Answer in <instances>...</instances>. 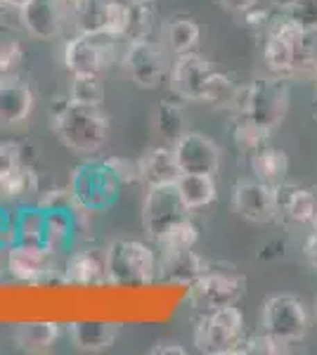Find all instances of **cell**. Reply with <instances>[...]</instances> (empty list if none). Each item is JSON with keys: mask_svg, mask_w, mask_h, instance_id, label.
Segmentation results:
<instances>
[{"mask_svg": "<svg viewBox=\"0 0 317 355\" xmlns=\"http://www.w3.org/2000/svg\"><path fill=\"white\" fill-rule=\"evenodd\" d=\"M263 62L268 73L280 78H305L317 71V33L305 31L277 10V19L265 33Z\"/></svg>", "mask_w": 317, "mask_h": 355, "instance_id": "1", "label": "cell"}, {"mask_svg": "<svg viewBox=\"0 0 317 355\" xmlns=\"http://www.w3.org/2000/svg\"><path fill=\"white\" fill-rule=\"evenodd\" d=\"M171 90L180 100L201 102L209 107H225L234 93V83L228 73L218 71L216 67L199 55L197 50L187 55H178L169 71Z\"/></svg>", "mask_w": 317, "mask_h": 355, "instance_id": "2", "label": "cell"}, {"mask_svg": "<svg viewBox=\"0 0 317 355\" xmlns=\"http://www.w3.org/2000/svg\"><path fill=\"white\" fill-rule=\"evenodd\" d=\"M50 128L67 150L97 154L107 145L109 116L102 107L78 105L65 97L50 107Z\"/></svg>", "mask_w": 317, "mask_h": 355, "instance_id": "3", "label": "cell"}, {"mask_svg": "<svg viewBox=\"0 0 317 355\" xmlns=\"http://www.w3.org/2000/svg\"><path fill=\"white\" fill-rule=\"evenodd\" d=\"M123 182L119 180L109 159H90L78 164L69 178V192L78 214H105L117 204Z\"/></svg>", "mask_w": 317, "mask_h": 355, "instance_id": "4", "label": "cell"}, {"mask_svg": "<svg viewBox=\"0 0 317 355\" xmlns=\"http://www.w3.org/2000/svg\"><path fill=\"white\" fill-rule=\"evenodd\" d=\"M105 259L107 279L114 287H145L159 277V254L140 239H114Z\"/></svg>", "mask_w": 317, "mask_h": 355, "instance_id": "5", "label": "cell"}, {"mask_svg": "<svg viewBox=\"0 0 317 355\" xmlns=\"http://www.w3.org/2000/svg\"><path fill=\"white\" fill-rule=\"evenodd\" d=\"M244 336L246 318L237 308V303L199 313V320L192 331V341L197 351L206 355H234Z\"/></svg>", "mask_w": 317, "mask_h": 355, "instance_id": "6", "label": "cell"}, {"mask_svg": "<svg viewBox=\"0 0 317 355\" xmlns=\"http://www.w3.org/2000/svg\"><path fill=\"white\" fill-rule=\"evenodd\" d=\"M310 327V313L298 296L273 294L263 301L261 308V331L289 351L293 343H301Z\"/></svg>", "mask_w": 317, "mask_h": 355, "instance_id": "7", "label": "cell"}, {"mask_svg": "<svg viewBox=\"0 0 317 355\" xmlns=\"http://www.w3.org/2000/svg\"><path fill=\"white\" fill-rule=\"evenodd\" d=\"M187 289L189 306L197 308L199 313H206L239 303L246 291V277L234 268H211L206 263L204 272Z\"/></svg>", "mask_w": 317, "mask_h": 355, "instance_id": "8", "label": "cell"}, {"mask_svg": "<svg viewBox=\"0 0 317 355\" xmlns=\"http://www.w3.org/2000/svg\"><path fill=\"white\" fill-rule=\"evenodd\" d=\"M249 107H246V119H251L256 125H261L268 133L280 128L289 112V83L280 76H261L249 81Z\"/></svg>", "mask_w": 317, "mask_h": 355, "instance_id": "9", "label": "cell"}, {"mask_svg": "<svg viewBox=\"0 0 317 355\" xmlns=\"http://www.w3.org/2000/svg\"><path fill=\"white\" fill-rule=\"evenodd\" d=\"M123 69L130 81L145 90L159 88L171 71L169 60H166V48L157 45L152 38L128 41L123 55Z\"/></svg>", "mask_w": 317, "mask_h": 355, "instance_id": "10", "label": "cell"}, {"mask_svg": "<svg viewBox=\"0 0 317 355\" xmlns=\"http://www.w3.org/2000/svg\"><path fill=\"white\" fill-rule=\"evenodd\" d=\"M112 36H88L76 33L65 43V67L69 73H90L102 76L114 62Z\"/></svg>", "mask_w": 317, "mask_h": 355, "instance_id": "11", "label": "cell"}, {"mask_svg": "<svg viewBox=\"0 0 317 355\" xmlns=\"http://www.w3.org/2000/svg\"><path fill=\"white\" fill-rule=\"evenodd\" d=\"M187 216L189 209L180 199L175 185L147 187L145 202H142V230L152 242H157L171 225H175Z\"/></svg>", "mask_w": 317, "mask_h": 355, "instance_id": "12", "label": "cell"}, {"mask_svg": "<svg viewBox=\"0 0 317 355\" xmlns=\"http://www.w3.org/2000/svg\"><path fill=\"white\" fill-rule=\"evenodd\" d=\"M57 256L50 254L43 246L28 244H12L5 254V268L10 277L22 284H45L53 282L55 277L62 279V270L55 263Z\"/></svg>", "mask_w": 317, "mask_h": 355, "instance_id": "13", "label": "cell"}, {"mask_svg": "<svg viewBox=\"0 0 317 355\" xmlns=\"http://www.w3.org/2000/svg\"><path fill=\"white\" fill-rule=\"evenodd\" d=\"M232 211L253 225L273 223L280 216L277 190L261 180H237L232 187Z\"/></svg>", "mask_w": 317, "mask_h": 355, "instance_id": "14", "label": "cell"}, {"mask_svg": "<svg viewBox=\"0 0 317 355\" xmlns=\"http://www.w3.org/2000/svg\"><path fill=\"white\" fill-rule=\"evenodd\" d=\"M17 15L22 28L36 41H55L69 24L67 5L62 0H26Z\"/></svg>", "mask_w": 317, "mask_h": 355, "instance_id": "15", "label": "cell"}, {"mask_svg": "<svg viewBox=\"0 0 317 355\" xmlns=\"http://www.w3.org/2000/svg\"><path fill=\"white\" fill-rule=\"evenodd\" d=\"M36 171L24 157L19 142H0V197L22 199L36 192Z\"/></svg>", "mask_w": 317, "mask_h": 355, "instance_id": "16", "label": "cell"}, {"mask_svg": "<svg viewBox=\"0 0 317 355\" xmlns=\"http://www.w3.org/2000/svg\"><path fill=\"white\" fill-rule=\"evenodd\" d=\"M173 152H175L178 166H180L182 173L216 175L218 168H221V147L199 130H185L175 140Z\"/></svg>", "mask_w": 317, "mask_h": 355, "instance_id": "17", "label": "cell"}, {"mask_svg": "<svg viewBox=\"0 0 317 355\" xmlns=\"http://www.w3.org/2000/svg\"><path fill=\"white\" fill-rule=\"evenodd\" d=\"M36 110V93L17 73H3L0 78V125L17 128L24 125Z\"/></svg>", "mask_w": 317, "mask_h": 355, "instance_id": "18", "label": "cell"}, {"mask_svg": "<svg viewBox=\"0 0 317 355\" xmlns=\"http://www.w3.org/2000/svg\"><path fill=\"white\" fill-rule=\"evenodd\" d=\"M62 282L74 284V287H100V284H109L105 251H97V249L69 251L65 266H62Z\"/></svg>", "mask_w": 317, "mask_h": 355, "instance_id": "19", "label": "cell"}, {"mask_svg": "<svg viewBox=\"0 0 317 355\" xmlns=\"http://www.w3.org/2000/svg\"><path fill=\"white\" fill-rule=\"evenodd\" d=\"M137 168H140V182L145 187H164L175 185L178 178L182 175L180 166H178L175 152L171 145H157L137 159Z\"/></svg>", "mask_w": 317, "mask_h": 355, "instance_id": "20", "label": "cell"}, {"mask_svg": "<svg viewBox=\"0 0 317 355\" xmlns=\"http://www.w3.org/2000/svg\"><path fill=\"white\" fill-rule=\"evenodd\" d=\"M206 261L194 249L180 251H159V277L161 282L189 287L204 272Z\"/></svg>", "mask_w": 317, "mask_h": 355, "instance_id": "21", "label": "cell"}, {"mask_svg": "<svg viewBox=\"0 0 317 355\" xmlns=\"http://www.w3.org/2000/svg\"><path fill=\"white\" fill-rule=\"evenodd\" d=\"M78 232L76 209H45V249L53 256L71 251Z\"/></svg>", "mask_w": 317, "mask_h": 355, "instance_id": "22", "label": "cell"}, {"mask_svg": "<svg viewBox=\"0 0 317 355\" xmlns=\"http://www.w3.org/2000/svg\"><path fill=\"white\" fill-rule=\"evenodd\" d=\"M69 341L83 353H102L114 346L119 336V327L105 320H78L67 327Z\"/></svg>", "mask_w": 317, "mask_h": 355, "instance_id": "23", "label": "cell"}, {"mask_svg": "<svg viewBox=\"0 0 317 355\" xmlns=\"http://www.w3.org/2000/svg\"><path fill=\"white\" fill-rule=\"evenodd\" d=\"M109 3L112 0H71L67 12L76 33L109 36Z\"/></svg>", "mask_w": 317, "mask_h": 355, "instance_id": "24", "label": "cell"}, {"mask_svg": "<svg viewBox=\"0 0 317 355\" xmlns=\"http://www.w3.org/2000/svg\"><path fill=\"white\" fill-rule=\"evenodd\" d=\"M275 190H277V209L282 218L298 225H310L315 214V192L310 187L291 185V182H282Z\"/></svg>", "mask_w": 317, "mask_h": 355, "instance_id": "25", "label": "cell"}, {"mask_svg": "<svg viewBox=\"0 0 317 355\" xmlns=\"http://www.w3.org/2000/svg\"><path fill=\"white\" fill-rule=\"evenodd\" d=\"M62 327L53 320H36L22 322L12 329V341L24 353H48L60 341Z\"/></svg>", "mask_w": 317, "mask_h": 355, "instance_id": "26", "label": "cell"}, {"mask_svg": "<svg viewBox=\"0 0 317 355\" xmlns=\"http://www.w3.org/2000/svg\"><path fill=\"white\" fill-rule=\"evenodd\" d=\"M249 166L256 180L268 182L273 187L286 182V175H289V157H286V152L280 150V147H273L270 142L249 154Z\"/></svg>", "mask_w": 317, "mask_h": 355, "instance_id": "27", "label": "cell"}, {"mask_svg": "<svg viewBox=\"0 0 317 355\" xmlns=\"http://www.w3.org/2000/svg\"><path fill=\"white\" fill-rule=\"evenodd\" d=\"M201 41V26L189 15H173L164 24V48L173 57L194 53Z\"/></svg>", "mask_w": 317, "mask_h": 355, "instance_id": "28", "label": "cell"}, {"mask_svg": "<svg viewBox=\"0 0 317 355\" xmlns=\"http://www.w3.org/2000/svg\"><path fill=\"white\" fill-rule=\"evenodd\" d=\"M175 190L189 209V214L206 209L218 199L216 178L206 173H182L175 182Z\"/></svg>", "mask_w": 317, "mask_h": 355, "instance_id": "29", "label": "cell"}, {"mask_svg": "<svg viewBox=\"0 0 317 355\" xmlns=\"http://www.w3.org/2000/svg\"><path fill=\"white\" fill-rule=\"evenodd\" d=\"M154 133L159 137H164L166 145H175V140L185 133V110H182L180 102L175 100H161L154 110L152 116Z\"/></svg>", "mask_w": 317, "mask_h": 355, "instance_id": "30", "label": "cell"}, {"mask_svg": "<svg viewBox=\"0 0 317 355\" xmlns=\"http://www.w3.org/2000/svg\"><path fill=\"white\" fill-rule=\"evenodd\" d=\"M17 220V242L45 249V209L33 202L22 206L15 214Z\"/></svg>", "mask_w": 317, "mask_h": 355, "instance_id": "31", "label": "cell"}, {"mask_svg": "<svg viewBox=\"0 0 317 355\" xmlns=\"http://www.w3.org/2000/svg\"><path fill=\"white\" fill-rule=\"evenodd\" d=\"M230 137H232L234 147L249 157L251 152H256L258 147L268 145L270 133L261 125H256L251 119L246 116H232V123H230Z\"/></svg>", "mask_w": 317, "mask_h": 355, "instance_id": "32", "label": "cell"}, {"mask_svg": "<svg viewBox=\"0 0 317 355\" xmlns=\"http://www.w3.org/2000/svg\"><path fill=\"white\" fill-rule=\"evenodd\" d=\"M69 100L78 102V105L102 107V102H105V83H102V76L71 73V83H69Z\"/></svg>", "mask_w": 317, "mask_h": 355, "instance_id": "33", "label": "cell"}, {"mask_svg": "<svg viewBox=\"0 0 317 355\" xmlns=\"http://www.w3.org/2000/svg\"><path fill=\"white\" fill-rule=\"evenodd\" d=\"M197 242H199V227L187 216V218L178 220L175 225H171L154 244L159 246V251H180V249H194Z\"/></svg>", "mask_w": 317, "mask_h": 355, "instance_id": "34", "label": "cell"}, {"mask_svg": "<svg viewBox=\"0 0 317 355\" xmlns=\"http://www.w3.org/2000/svg\"><path fill=\"white\" fill-rule=\"evenodd\" d=\"M24 60V41L19 31L0 21V73H15Z\"/></svg>", "mask_w": 317, "mask_h": 355, "instance_id": "35", "label": "cell"}, {"mask_svg": "<svg viewBox=\"0 0 317 355\" xmlns=\"http://www.w3.org/2000/svg\"><path fill=\"white\" fill-rule=\"evenodd\" d=\"M154 24H157L154 3H130V21H128V31H126L128 41L152 38Z\"/></svg>", "mask_w": 317, "mask_h": 355, "instance_id": "36", "label": "cell"}, {"mask_svg": "<svg viewBox=\"0 0 317 355\" xmlns=\"http://www.w3.org/2000/svg\"><path fill=\"white\" fill-rule=\"evenodd\" d=\"M280 12L296 21L298 26H303L305 31L317 33V0H293L289 8L280 10Z\"/></svg>", "mask_w": 317, "mask_h": 355, "instance_id": "37", "label": "cell"}, {"mask_svg": "<svg viewBox=\"0 0 317 355\" xmlns=\"http://www.w3.org/2000/svg\"><path fill=\"white\" fill-rule=\"evenodd\" d=\"M277 12V10H275ZM275 12L273 10H268V8H261V5H253L251 10H246L244 15H241V19H244V26L249 28V31L253 33H268L270 31V26L275 24Z\"/></svg>", "mask_w": 317, "mask_h": 355, "instance_id": "38", "label": "cell"}, {"mask_svg": "<svg viewBox=\"0 0 317 355\" xmlns=\"http://www.w3.org/2000/svg\"><path fill=\"white\" fill-rule=\"evenodd\" d=\"M17 244V220L8 206L0 204V254H8V249Z\"/></svg>", "mask_w": 317, "mask_h": 355, "instance_id": "39", "label": "cell"}, {"mask_svg": "<svg viewBox=\"0 0 317 355\" xmlns=\"http://www.w3.org/2000/svg\"><path fill=\"white\" fill-rule=\"evenodd\" d=\"M36 204L40 209H74V199L71 192L67 190H48L36 199Z\"/></svg>", "mask_w": 317, "mask_h": 355, "instance_id": "40", "label": "cell"}, {"mask_svg": "<svg viewBox=\"0 0 317 355\" xmlns=\"http://www.w3.org/2000/svg\"><path fill=\"white\" fill-rule=\"evenodd\" d=\"M109 164L114 166V171H117L119 180L123 182V185H130V182L140 180V168H137V162H126V159H109Z\"/></svg>", "mask_w": 317, "mask_h": 355, "instance_id": "41", "label": "cell"}, {"mask_svg": "<svg viewBox=\"0 0 317 355\" xmlns=\"http://www.w3.org/2000/svg\"><path fill=\"white\" fill-rule=\"evenodd\" d=\"M303 259L313 270H317V230H313L303 242Z\"/></svg>", "mask_w": 317, "mask_h": 355, "instance_id": "42", "label": "cell"}, {"mask_svg": "<svg viewBox=\"0 0 317 355\" xmlns=\"http://www.w3.org/2000/svg\"><path fill=\"white\" fill-rule=\"evenodd\" d=\"M149 353L152 355H187V348L175 341H159L149 348Z\"/></svg>", "mask_w": 317, "mask_h": 355, "instance_id": "43", "label": "cell"}, {"mask_svg": "<svg viewBox=\"0 0 317 355\" xmlns=\"http://www.w3.org/2000/svg\"><path fill=\"white\" fill-rule=\"evenodd\" d=\"M218 5L225 10V12H232V15H244L246 10H251L253 5H258V0H218Z\"/></svg>", "mask_w": 317, "mask_h": 355, "instance_id": "44", "label": "cell"}, {"mask_svg": "<svg viewBox=\"0 0 317 355\" xmlns=\"http://www.w3.org/2000/svg\"><path fill=\"white\" fill-rule=\"evenodd\" d=\"M291 3H293V0H273L275 10H284V8H289Z\"/></svg>", "mask_w": 317, "mask_h": 355, "instance_id": "45", "label": "cell"}, {"mask_svg": "<svg viewBox=\"0 0 317 355\" xmlns=\"http://www.w3.org/2000/svg\"><path fill=\"white\" fill-rule=\"evenodd\" d=\"M315 192V214H313V220H310V225H313V230H317V187H313Z\"/></svg>", "mask_w": 317, "mask_h": 355, "instance_id": "46", "label": "cell"}, {"mask_svg": "<svg viewBox=\"0 0 317 355\" xmlns=\"http://www.w3.org/2000/svg\"><path fill=\"white\" fill-rule=\"evenodd\" d=\"M5 3H8V8H12V10H19L22 5L26 3V0H5Z\"/></svg>", "mask_w": 317, "mask_h": 355, "instance_id": "47", "label": "cell"}, {"mask_svg": "<svg viewBox=\"0 0 317 355\" xmlns=\"http://www.w3.org/2000/svg\"><path fill=\"white\" fill-rule=\"evenodd\" d=\"M5 8H8V3H5V0H0V12H3Z\"/></svg>", "mask_w": 317, "mask_h": 355, "instance_id": "48", "label": "cell"}, {"mask_svg": "<svg viewBox=\"0 0 317 355\" xmlns=\"http://www.w3.org/2000/svg\"><path fill=\"white\" fill-rule=\"evenodd\" d=\"M130 3H154V0H130Z\"/></svg>", "mask_w": 317, "mask_h": 355, "instance_id": "49", "label": "cell"}, {"mask_svg": "<svg viewBox=\"0 0 317 355\" xmlns=\"http://www.w3.org/2000/svg\"><path fill=\"white\" fill-rule=\"evenodd\" d=\"M313 119H315V123H317V107H315V112H313Z\"/></svg>", "mask_w": 317, "mask_h": 355, "instance_id": "50", "label": "cell"}, {"mask_svg": "<svg viewBox=\"0 0 317 355\" xmlns=\"http://www.w3.org/2000/svg\"><path fill=\"white\" fill-rule=\"evenodd\" d=\"M315 95H317V71H315Z\"/></svg>", "mask_w": 317, "mask_h": 355, "instance_id": "51", "label": "cell"}, {"mask_svg": "<svg viewBox=\"0 0 317 355\" xmlns=\"http://www.w3.org/2000/svg\"><path fill=\"white\" fill-rule=\"evenodd\" d=\"M62 3H65V5H69V3H71V0H62Z\"/></svg>", "mask_w": 317, "mask_h": 355, "instance_id": "52", "label": "cell"}, {"mask_svg": "<svg viewBox=\"0 0 317 355\" xmlns=\"http://www.w3.org/2000/svg\"><path fill=\"white\" fill-rule=\"evenodd\" d=\"M315 315H317V301H315Z\"/></svg>", "mask_w": 317, "mask_h": 355, "instance_id": "53", "label": "cell"}, {"mask_svg": "<svg viewBox=\"0 0 317 355\" xmlns=\"http://www.w3.org/2000/svg\"><path fill=\"white\" fill-rule=\"evenodd\" d=\"M0 279H3V272H0Z\"/></svg>", "mask_w": 317, "mask_h": 355, "instance_id": "54", "label": "cell"}, {"mask_svg": "<svg viewBox=\"0 0 317 355\" xmlns=\"http://www.w3.org/2000/svg\"><path fill=\"white\" fill-rule=\"evenodd\" d=\"M0 78H3V73H0Z\"/></svg>", "mask_w": 317, "mask_h": 355, "instance_id": "55", "label": "cell"}]
</instances>
